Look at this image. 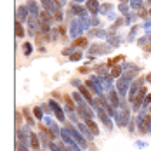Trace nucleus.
<instances>
[{"mask_svg": "<svg viewBox=\"0 0 151 151\" xmlns=\"http://www.w3.org/2000/svg\"><path fill=\"white\" fill-rule=\"evenodd\" d=\"M40 5H42V11H47V12L54 14V2L52 0H40Z\"/></svg>", "mask_w": 151, "mask_h": 151, "instance_id": "4be33fe9", "label": "nucleus"}, {"mask_svg": "<svg viewBox=\"0 0 151 151\" xmlns=\"http://www.w3.org/2000/svg\"><path fill=\"white\" fill-rule=\"evenodd\" d=\"M85 125L89 127V130H91L94 136H99V127L96 125V122H94V120H87V122H85Z\"/></svg>", "mask_w": 151, "mask_h": 151, "instance_id": "5701e85b", "label": "nucleus"}, {"mask_svg": "<svg viewBox=\"0 0 151 151\" xmlns=\"http://www.w3.org/2000/svg\"><path fill=\"white\" fill-rule=\"evenodd\" d=\"M54 19H56V23H63V21H64L63 9H61V11H54Z\"/></svg>", "mask_w": 151, "mask_h": 151, "instance_id": "72a5a7b5", "label": "nucleus"}, {"mask_svg": "<svg viewBox=\"0 0 151 151\" xmlns=\"http://www.w3.org/2000/svg\"><path fill=\"white\" fill-rule=\"evenodd\" d=\"M83 2H87V0H73V4H83Z\"/></svg>", "mask_w": 151, "mask_h": 151, "instance_id": "49530a36", "label": "nucleus"}, {"mask_svg": "<svg viewBox=\"0 0 151 151\" xmlns=\"http://www.w3.org/2000/svg\"><path fill=\"white\" fill-rule=\"evenodd\" d=\"M150 17H151V9H150Z\"/></svg>", "mask_w": 151, "mask_h": 151, "instance_id": "8fccbe9b", "label": "nucleus"}, {"mask_svg": "<svg viewBox=\"0 0 151 151\" xmlns=\"http://www.w3.org/2000/svg\"><path fill=\"white\" fill-rule=\"evenodd\" d=\"M64 106H66V111H68V113H73V111L76 109L75 101H73L70 96H64Z\"/></svg>", "mask_w": 151, "mask_h": 151, "instance_id": "6ab92c4d", "label": "nucleus"}, {"mask_svg": "<svg viewBox=\"0 0 151 151\" xmlns=\"http://www.w3.org/2000/svg\"><path fill=\"white\" fill-rule=\"evenodd\" d=\"M129 5H130V9H132V11H139V9H142L144 0H130V2H129Z\"/></svg>", "mask_w": 151, "mask_h": 151, "instance_id": "bb28decb", "label": "nucleus"}, {"mask_svg": "<svg viewBox=\"0 0 151 151\" xmlns=\"http://www.w3.org/2000/svg\"><path fill=\"white\" fill-rule=\"evenodd\" d=\"M71 85H73V87H76V89H78V87L82 85V82H80L78 78H73V80H71Z\"/></svg>", "mask_w": 151, "mask_h": 151, "instance_id": "58836bf2", "label": "nucleus"}, {"mask_svg": "<svg viewBox=\"0 0 151 151\" xmlns=\"http://www.w3.org/2000/svg\"><path fill=\"white\" fill-rule=\"evenodd\" d=\"M123 17H125V24L129 26L130 23H134V21H137V19H139V14H137V12H129V14L123 16Z\"/></svg>", "mask_w": 151, "mask_h": 151, "instance_id": "393cba45", "label": "nucleus"}, {"mask_svg": "<svg viewBox=\"0 0 151 151\" xmlns=\"http://www.w3.org/2000/svg\"><path fill=\"white\" fill-rule=\"evenodd\" d=\"M150 113H151V106H150Z\"/></svg>", "mask_w": 151, "mask_h": 151, "instance_id": "3c124183", "label": "nucleus"}, {"mask_svg": "<svg viewBox=\"0 0 151 151\" xmlns=\"http://www.w3.org/2000/svg\"><path fill=\"white\" fill-rule=\"evenodd\" d=\"M71 45L75 47V49H76V47H87V45H89V40H87L85 37H78Z\"/></svg>", "mask_w": 151, "mask_h": 151, "instance_id": "b1692460", "label": "nucleus"}, {"mask_svg": "<svg viewBox=\"0 0 151 151\" xmlns=\"http://www.w3.org/2000/svg\"><path fill=\"white\" fill-rule=\"evenodd\" d=\"M89 37H94V38H108V30H104V28H92V30H89Z\"/></svg>", "mask_w": 151, "mask_h": 151, "instance_id": "f8f14e48", "label": "nucleus"}, {"mask_svg": "<svg viewBox=\"0 0 151 151\" xmlns=\"http://www.w3.org/2000/svg\"><path fill=\"white\" fill-rule=\"evenodd\" d=\"M120 94L115 91H109L108 92V101H109V104L113 106V108H118L120 106V97H118Z\"/></svg>", "mask_w": 151, "mask_h": 151, "instance_id": "ddd939ff", "label": "nucleus"}, {"mask_svg": "<svg viewBox=\"0 0 151 151\" xmlns=\"http://www.w3.org/2000/svg\"><path fill=\"white\" fill-rule=\"evenodd\" d=\"M118 2H120V4H129L130 0H118Z\"/></svg>", "mask_w": 151, "mask_h": 151, "instance_id": "de8ad7c7", "label": "nucleus"}, {"mask_svg": "<svg viewBox=\"0 0 151 151\" xmlns=\"http://www.w3.org/2000/svg\"><path fill=\"white\" fill-rule=\"evenodd\" d=\"M146 2H148V5H150V9H151V0H146Z\"/></svg>", "mask_w": 151, "mask_h": 151, "instance_id": "09e8293b", "label": "nucleus"}, {"mask_svg": "<svg viewBox=\"0 0 151 151\" xmlns=\"http://www.w3.org/2000/svg\"><path fill=\"white\" fill-rule=\"evenodd\" d=\"M31 52H33V45H31L30 42H24L23 44V54L24 56H31Z\"/></svg>", "mask_w": 151, "mask_h": 151, "instance_id": "cd10ccee", "label": "nucleus"}, {"mask_svg": "<svg viewBox=\"0 0 151 151\" xmlns=\"http://www.w3.org/2000/svg\"><path fill=\"white\" fill-rule=\"evenodd\" d=\"M129 9H130V5H129V4H120V5H118V12H120L122 16L129 14Z\"/></svg>", "mask_w": 151, "mask_h": 151, "instance_id": "7c9ffc66", "label": "nucleus"}, {"mask_svg": "<svg viewBox=\"0 0 151 151\" xmlns=\"http://www.w3.org/2000/svg\"><path fill=\"white\" fill-rule=\"evenodd\" d=\"M116 118V125L118 127H125L127 123H130V115H129V109H122L120 113L115 116Z\"/></svg>", "mask_w": 151, "mask_h": 151, "instance_id": "0eeeda50", "label": "nucleus"}, {"mask_svg": "<svg viewBox=\"0 0 151 151\" xmlns=\"http://www.w3.org/2000/svg\"><path fill=\"white\" fill-rule=\"evenodd\" d=\"M137 30H139V26H132V30H130V33H129V42H132V40H136V33H137Z\"/></svg>", "mask_w": 151, "mask_h": 151, "instance_id": "c9c22d12", "label": "nucleus"}, {"mask_svg": "<svg viewBox=\"0 0 151 151\" xmlns=\"http://www.w3.org/2000/svg\"><path fill=\"white\" fill-rule=\"evenodd\" d=\"M14 33H16V38H23L24 37V28H23L21 21H16L14 23Z\"/></svg>", "mask_w": 151, "mask_h": 151, "instance_id": "412c9836", "label": "nucleus"}, {"mask_svg": "<svg viewBox=\"0 0 151 151\" xmlns=\"http://www.w3.org/2000/svg\"><path fill=\"white\" fill-rule=\"evenodd\" d=\"M111 49L113 47L109 45V44H103V42H94L91 44L89 47V54L87 56H103V54H108V52H111Z\"/></svg>", "mask_w": 151, "mask_h": 151, "instance_id": "f257e3e1", "label": "nucleus"}, {"mask_svg": "<svg viewBox=\"0 0 151 151\" xmlns=\"http://www.w3.org/2000/svg\"><path fill=\"white\" fill-rule=\"evenodd\" d=\"M78 92L83 96V99H85L87 103H91V104L94 103V99H92V91L89 89V87H87V85H85V83H82V85L78 87Z\"/></svg>", "mask_w": 151, "mask_h": 151, "instance_id": "9d476101", "label": "nucleus"}, {"mask_svg": "<svg viewBox=\"0 0 151 151\" xmlns=\"http://www.w3.org/2000/svg\"><path fill=\"white\" fill-rule=\"evenodd\" d=\"M134 123H136L134 120H130V123H129V132H130V134H132V132H134V129H136V125H134Z\"/></svg>", "mask_w": 151, "mask_h": 151, "instance_id": "ea45409f", "label": "nucleus"}, {"mask_svg": "<svg viewBox=\"0 0 151 151\" xmlns=\"http://www.w3.org/2000/svg\"><path fill=\"white\" fill-rule=\"evenodd\" d=\"M63 2H66V0H63Z\"/></svg>", "mask_w": 151, "mask_h": 151, "instance_id": "603ef678", "label": "nucleus"}, {"mask_svg": "<svg viewBox=\"0 0 151 151\" xmlns=\"http://www.w3.org/2000/svg\"><path fill=\"white\" fill-rule=\"evenodd\" d=\"M113 11H115V5H113L111 2H104V4H101V14L113 16Z\"/></svg>", "mask_w": 151, "mask_h": 151, "instance_id": "a211bd4d", "label": "nucleus"}, {"mask_svg": "<svg viewBox=\"0 0 151 151\" xmlns=\"http://www.w3.org/2000/svg\"><path fill=\"white\" fill-rule=\"evenodd\" d=\"M109 75L113 76V78H118V76L123 75V68L118 66V64H116V66H113V68H111V71H109Z\"/></svg>", "mask_w": 151, "mask_h": 151, "instance_id": "a878e982", "label": "nucleus"}, {"mask_svg": "<svg viewBox=\"0 0 151 151\" xmlns=\"http://www.w3.org/2000/svg\"><path fill=\"white\" fill-rule=\"evenodd\" d=\"M82 58H83V52H82L80 49H76L75 52H73V54L70 56V61H80Z\"/></svg>", "mask_w": 151, "mask_h": 151, "instance_id": "c85d7f7f", "label": "nucleus"}, {"mask_svg": "<svg viewBox=\"0 0 151 151\" xmlns=\"http://www.w3.org/2000/svg\"><path fill=\"white\" fill-rule=\"evenodd\" d=\"M30 146L33 151H40V137L35 136V134H30Z\"/></svg>", "mask_w": 151, "mask_h": 151, "instance_id": "aec40b11", "label": "nucleus"}, {"mask_svg": "<svg viewBox=\"0 0 151 151\" xmlns=\"http://www.w3.org/2000/svg\"><path fill=\"white\" fill-rule=\"evenodd\" d=\"M75 50H76L75 47L70 45V47H66V49H63V52H61V54H63V56H71V54H73Z\"/></svg>", "mask_w": 151, "mask_h": 151, "instance_id": "e433bc0d", "label": "nucleus"}, {"mask_svg": "<svg viewBox=\"0 0 151 151\" xmlns=\"http://www.w3.org/2000/svg\"><path fill=\"white\" fill-rule=\"evenodd\" d=\"M106 44H109L111 47H118L122 44L120 35H116V33H108V40H106Z\"/></svg>", "mask_w": 151, "mask_h": 151, "instance_id": "4468645a", "label": "nucleus"}, {"mask_svg": "<svg viewBox=\"0 0 151 151\" xmlns=\"http://www.w3.org/2000/svg\"><path fill=\"white\" fill-rule=\"evenodd\" d=\"M146 26H148V30L151 31V19H150V21H146V23H144V28H146Z\"/></svg>", "mask_w": 151, "mask_h": 151, "instance_id": "37998d69", "label": "nucleus"}, {"mask_svg": "<svg viewBox=\"0 0 151 151\" xmlns=\"http://www.w3.org/2000/svg\"><path fill=\"white\" fill-rule=\"evenodd\" d=\"M116 87H118V94H120V96H125L127 91L130 89V87H129V80L120 78V80H118V83H116Z\"/></svg>", "mask_w": 151, "mask_h": 151, "instance_id": "dca6fc26", "label": "nucleus"}, {"mask_svg": "<svg viewBox=\"0 0 151 151\" xmlns=\"http://www.w3.org/2000/svg\"><path fill=\"white\" fill-rule=\"evenodd\" d=\"M97 115H99L101 122L104 123L106 129H108V130H111V129H113V123H111V118H109V115H108V113H104V111H97Z\"/></svg>", "mask_w": 151, "mask_h": 151, "instance_id": "2eb2a0df", "label": "nucleus"}, {"mask_svg": "<svg viewBox=\"0 0 151 151\" xmlns=\"http://www.w3.org/2000/svg\"><path fill=\"white\" fill-rule=\"evenodd\" d=\"M70 118H71L73 122H76V123H78V116H76L75 113H70Z\"/></svg>", "mask_w": 151, "mask_h": 151, "instance_id": "79ce46f5", "label": "nucleus"}, {"mask_svg": "<svg viewBox=\"0 0 151 151\" xmlns=\"http://www.w3.org/2000/svg\"><path fill=\"white\" fill-rule=\"evenodd\" d=\"M80 71H82V73H87V71H89V68H87V66H82V68H80Z\"/></svg>", "mask_w": 151, "mask_h": 151, "instance_id": "c03bdc74", "label": "nucleus"}, {"mask_svg": "<svg viewBox=\"0 0 151 151\" xmlns=\"http://www.w3.org/2000/svg\"><path fill=\"white\" fill-rule=\"evenodd\" d=\"M59 37H61L59 28H52V31H50V42H58Z\"/></svg>", "mask_w": 151, "mask_h": 151, "instance_id": "c756f323", "label": "nucleus"}, {"mask_svg": "<svg viewBox=\"0 0 151 151\" xmlns=\"http://www.w3.org/2000/svg\"><path fill=\"white\" fill-rule=\"evenodd\" d=\"M85 7H87V11H89L91 16L101 14V4H99L97 0H87V2H85Z\"/></svg>", "mask_w": 151, "mask_h": 151, "instance_id": "20e7f679", "label": "nucleus"}, {"mask_svg": "<svg viewBox=\"0 0 151 151\" xmlns=\"http://www.w3.org/2000/svg\"><path fill=\"white\" fill-rule=\"evenodd\" d=\"M49 104H50V108L54 109V113H56V118H58L59 122H64V113H63L61 106L58 104V103H56L54 99H50V101H49Z\"/></svg>", "mask_w": 151, "mask_h": 151, "instance_id": "9b49d317", "label": "nucleus"}, {"mask_svg": "<svg viewBox=\"0 0 151 151\" xmlns=\"http://www.w3.org/2000/svg\"><path fill=\"white\" fill-rule=\"evenodd\" d=\"M59 28V33H61V37H63V42H66V26H58Z\"/></svg>", "mask_w": 151, "mask_h": 151, "instance_id": "4c0bfd02", "label": "nucleus"}, {"mask_svg": "<svg viewBox=\"0 0 151 151\" xmlns=\"http://www.w3.org/2000/svg\"><path fill=\"white\" fill-rule=\"evenodd\" d=\"M78 115H80V116H82L85 122L92 120V116H94V113H92L91 109L85 106V103H83V104H78Z\"/></svg>", "mask_w": 151, "mask_h": 151, "instance_id": "1a4fd4ad", "label": "nucleus"}, {"mask_svg": "<svg viewBox=\"0 0 151 151\" xmlns=\"http://www.w3.org/2000/svg\"><path fill=\"white\" fill-rule=\"evenodd\" d=\"M146 82H148V83H151V73H148V75H146Z\"/></svg>", "mask_w": 151, "mask_h": 151, "instance_id": "a18cd8bd", "label": "nucleus"}, {"mask_svg": "<svg viewBox=\"0 0 151 151\" xmlns=\"http://www.w3.org/2000/svg\"><path fill=\"white\" fill-rule=\"evenodd\" d=\"M17 151H28V148H26V146H23V144H19V142H17Z\"/></svg>", "mask_w": 151, "mask_h": 151, "instance_id": "a19ab883", "label": "nucleus"}, {"mask_svg": "<svg viewBox=\"0 0 151 151\" xmlns=\"http://www.w3.org/2000/svg\"><path fill=\"white\" fill-rule=\"evenodd\" d=\"M24 5L28 7V11H30V14H31V16H38L40 12H42V5H40L37 0H28Z\"/></svg>", "mask_w": 151, "mask_h": 151, "instance_id": "6e6552de", "label": "nucleus"}, {"mask_svg": "<svg viewBox=\"0 0 151 151\" xmlns=\"http://www.w3.org/2000/svg\"><path fill=\"white\" fill-rule=\"evenodd\" d=\"M38 21H40V24H49V26H52V24L56 23L54 14H52V12H47V11H42V12L38 14Z\"/></svg>", "mask_w": 151, "mask_h": 151, "instance_id": "423d86ee", "label": "nucleus"}, {"mask_svg": "<svg viewBox=\"0 0 151 151\" xmlns=\"http://www.w3.org/2000/svg\"><path fill=\"white\" fill-rule=\"evenodd\" d=\"M33 115H35L38 120H44V118H45V116H44V111H42V108H40V106H37V108L33 109Z\"/></svg>", "mask_w": 151, "mask_h": 151, "instance_id": "473e14b6", "label": "nucleus"}, {"mask_svg": "<svg viewBox=\"0 0 151 151\" xmlns=\"http://www.w3.org/2000/svg\"><path fill=\"white\" fill-rule=\"evenodd\" d=\"M23 115L26 116V122H28V125H35V120L31 118V113H30V109H26V108H24V109H23Z\"/></svg>", "mask_w": 151, "mask_h": 151, "instance_id": "2f4dec72", "label": "nucleus"}, {"mask_svg": "<svg viewBox=\"0 0 151 151\" xmlns=\"http://www.w3.org/2000/svg\"><path fill=\"white\" fill-rule=\"evenodd\" d=\"M78 130H80V132L85 136V139H87V141H92V139L96 137V136L91 132V130H89V127H87L85 123H78Z\"/></svg>", "mask_w": 151, "mask_h": 151, "instance_id": "f3484780", "label": "nucleus"}, {"mask_svg": "<svg viewBox=\"0 0 151 151\" xmlns=\"http://www.w3.org/2000/svg\"><path fill=\"white\" fill-rule=\"evenodd\" d=\"M68 12L73 16V17H85V16H89L87 7H85V5H82V4H71Z\"/></svg>", "mask_w": 151, "mask_h": 151, "instance_id": "7ed1b4c3", "label": "nucleus"}, {"mask_svg": "<svg viewBox=\"0 0 151 151\" xmlns=\"http://www.w3.org/2000/svg\"><path fill=\"white\" fill-rule=\"evenodd\" d=\"M83 30H85V26H83V23H82L80 17H76V19H73V21L70 23V37H71L73 40H76L78 37H82Z\"/></svg>", "mask_w": 151, "mask_h": 151, "instance_id": "f03ea898", "label": "nucleus"}, {"mask_svg": "<svg viewBox=\"0 0 151 151\" xmlns=\"http://www.w3.org/2000/svg\"><path fill=\"white\" fill-rule=\"evenodd\" d=\"M28 17H30V11H28V7H26V5H19V7L16 9V21L26 23V21H28Z\"/></svg>", "mask_w": 151, "mask_h": 151, "instance_id": "39448f33", "label": "nucleus"}, {"mask_svg": "<svg viewBox=\"0 0 151 151\" xmlns=\"http://www.w3.org/2000/svg\"><path fill=\"white\" fill-rule=\"evenodd\" d=\"M91 26L92 28H99L101 26V21H99L97 16H91Z\"/></svg>", "mask_w": 151, "mask_h": 151, "instance_id": "f704fd0d", "label": "nucleus"}]
</instances>
